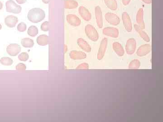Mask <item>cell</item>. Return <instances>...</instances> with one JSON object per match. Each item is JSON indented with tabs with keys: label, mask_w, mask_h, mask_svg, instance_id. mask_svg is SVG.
Here are the masks:
<instances>
[{
	"label": "cell",
	"mask_w": 163,
	"mask_h": 122,
	"mask_svg": "<svg viewBox=\"0 0 163 122\" xmlns=\"http://www.w3.org/2000/svg\"><path fill=\"white\" fill-rule=\"evenodd\" d=\"M134 28H135L136 31L139 34L140 36L143 39L144 41L147 42H149L150 41V38H149V36L144 31L143 29H142L138 24H135Z\"/></svg>",
	"instance_id": "d6986e66"
},
{
	"label": "cell",
	"mask_w": 163,
	"mask_h": 122,
	"mask_svg": "<svg viewBox=\"0 0 163 122\" xmlns=\"http://www.w3.org/2000/svg\"><path fill=\"white\" fill-rule=\"evenodd\" d=\"M104 2L108 8L112 11H116L118 7L116 0H104Z\"/></svg>",
	"instance_id": "7402d4cb"
},
{
	"label": "cell",
	"mask_w": 163,
	"mask_h": 122,
	"mask_svg": "<svg viewBox=\"0 0 163 122\" xmlns=\"http://www.w3.org/2000/svg\"><path fill=\"white\" fill-rule=\"evenodd\" d=\"M37 43L39 45L41 46L48 45L49 43L48 36L45 34L39 35L37 38Z\"/></svg>",
	"instance_id": "ffe728a7"
},
{
	"label": "cell",
	"mask_w": 163,
	"mask_h": 122,
	"mask_svg": "<svg viewBox=\"0 0 163 122\" xmlns=\"http://www.w3.org/2000/svg\"><path fill=\"white\" fill-rule=\"evenodd\" d=\"M26 66L22 63L18 64L16 66V69L17 70H26Z\"/></svg>",
	"instance_id": "f546056e"
},
{
	"label": "cell",
	"mask_w": 163,
	"mask_h": 122,
	"mask_svg": "<svg viewBox=\"0 0 163 122\" xmlns=\"http://www.w3.org/2000/svg\"><path fill=\"white\" fill-rule=\"evenodd\" d=\"M1 28H2V26H1V24H0V30L1 29Z\"/></svg>",
	"instance_id": "8d00e7d4"
},
{
	"label": "cell",
	"mask_w": 163,
	"mask_h": 122,
	"mask_svg": "<svg viewBox=\"0 0 163 122\" xmlns=\"http://www.w3.org/2000/svg\"><path fill=\"white\" fill-rule=\"evenodd\" d=\"M42 1L45 4H48L49 2V0H42Z\"/></svg>",
	"instance_id": "e575fe53"
},
{
	"label": "cell",
	"mask_w": 163,
	"mask_h": 122,
	"mask_svg": "<svg viewBox=\"0 0 163 122\" xmlns=\"http://www.w3.org/2000/svg\"><path fill=\"white\" fill-rule=\"evenodd\" d=\"M141 66V63L137 59H134L132 61L129 65V69H137L139 68Z\"/></svg>",
	"instance_id": "cb8c5ba5"
},
{
	"label": "cell",
	"mask_w": 163,
	"mask_h": 122,
	"mask_svg": "<svg viewBox=\"0 0 163 122\" xmlns=\"http://www.w3.org/2000/svg\"><path fill=\"white\" fill-rule=\"evenodd\" d=\"M144 11L142 8H140L138 11L136 17L137 23L142 29L145 28L144 21Z\"/></svg>",
	"instance_id": "9a60e30c"
},
{
	"label": "cell",
	"mask_w": 163,
	"mask_h": 122,
	"mask_svg": "<svg viewBox=\"0 0 163 122\" xmlns=\"http://www.w3.org/2000/svg\"><path fill=\"white\" fill-rule=\"evenodd\" d=\"M89 68V64L87 63H83L78 66L76 68V69H88Z\"/></svg>",
	"instance_id": "4dcf8cb0"
},
{
	"label": "cell",
	"mask_w": 163,
	"mask_h": 122,
	"mask_svg": "<svg viewBox=\"0 0 163 122\" xmlns=\"http://www.w3.org/2000/svg\"><path fill=\"white\" fill-rule=\"evenodd\" d=\"M6 11L8 12L14 14H19L21 11L22 8L21 6L15 3L12 0H9L6 3Z\"/></svg>",
	"instance_id": "3957f363"
},
{
	"label": "cell",
	"mask_w": 163,
	"mask_h": 122,
	"mask_svg": "<svg viewBox=\"0 0 163 122\" xmlns=\"http://www.w3.org/2000/svg\"><path fill=\"white\" fill-rule=\"evenodd\" d=\"M86 34L92 41L96 42L99 38V35L97 30L91 24H88L85 29Z\"/></svg>",
	"instance_id": "7a4b0ae2"
},
{
	"label": "cell",
	"mask_w": 163,
	"mask_h": 122,
	"mask_svg": "<svg viewBox=\"0 0 163 122\" xmlns=\"http://www.w3.org/2000/svg\"><path fill=\"white\" fill-rule=\"evenodd\" d=\"M18 21L17 17L14 16H7L5 19V24L10 28H13L16 26Z\"/></svg>",
	"instance_id": "5bb4252c"
},
{
	"label": "cell",
	"mask_w": 163,
	"mask_h": 122,
	"mask_svg": "<svg viewBox=\"0 0 163 122\" xmlns=\"http://www.w3.org/2000/svg\"><path fill=\"white\" fill-rule=\"evenodd\" d=\"M29 58L28 54L26 53H22L18 56V59L21 61L26 62Z\"/></svg>",
	"instance_id": "4316f807"
},
{
	"label": "cell",
	"mask_w": 163,
	"mask_h": 122,
	"mask_svg": "<svg viewBox=\"0 0 163 122\" xmlns=\"http://www.w3.org/2000/svg\"><path fill=\"white\" fill-rule=\"evenodd\" d=\"M69 56L73 59L79 60L85 59L87 55L84 52L74 50L70 52Z\"/></svg>",
	"instance_id": "2e32d148"
},
{
	"label": "cell",
	"mask_w": 163,
	"mask_h": 122,
	"mask_svg": "<svg viewBox=\"0 0 163 122\" xmlns=\"http://www.w3.org/2000/svg\"><path fill=\"white\" fill-rule=\"evenodd\" d=\"M102 32L105 35L114 38L118 37L119 34V30L116 28L112 27L105 28L103 29Z\"/></svg>",
	"instance_id": "8992f818"
},
{
	"label": "cell",
	"mask_w": 163,
	"mask_h": 122,
	"mask_svg": "<svg viewBox=\"0 0 163 122\" xmlns=\"http://www.w3.org/2000/svg\"><path fill=\"white\" fill-rule=\"evenodd\" d=\"M50 23L49 21H45L42 24L41 26V29L44 31H47L49 30Z\"/></svg>",
	"instance_id": "83f0119b"
},
{
	"label": "cell",
	"mask_w": 163,
	"mask_h": 122,
	"mask_svg": "<svg viewBox=\"0 0 163 122\" xmlns=\"http://www.w3.org/2000/svg\"><path fill=\"white\" fill-rule=\"evenodd\" d=\"M113 49L115 53L120 57L123 56L125 54V51L121 44L118 42H114L113 44Z\"/></svg>",
	"instance_id": "ac0fdd59"
},
{
	"label": "cell",
	"mask_w": 163,
	"mask_h": 122,
	"mask_svg": "<svg viewBox=\"0 0 163 122\" xmlns=\"http://www.w3.org/2000/svg\"><path fill=\"white\" fill-rule=\"evenodd\" d=\"M79 6L78 2L74 0H65L64 1V7L65 9H75Z\"/></svg>",
	"instance_id": "44dd1931"
},
{
	"label": "cell",
	"mask_w": 163,
	"mask_h": 122,
	"mask_svg": "<svg viewBox=\"0 0 163 122\" xmlns=\"http://www.w3.org/2000/svg\"><path fill=\"white\" fill-rule=\"evenodd\" d=\"M66 20L68 23L73 26H79L81 23L80 19L74 14H69L66 16Z\"/></svg>",
	"instance_id": "30bf717a"
},
{
	"label": "cell",
	"mask_w": 163,
	"mask_h": 122,
	"mask_svg": "<svg viewBox=\"0 0 163 122\" xmlns=\"http://www.w3.org/2000/svg\"><path fill=\"white\" fill-rule=\"evenodd\" d=\"M151 50V47L149 44H145L142 45L138 49L137 54L139 57L144 56L148 54Z\"/></svg>",
	"instance_id": "4fadbf2b"
},
{
	"label": "cell",
	"mask_w": 163,
	"mask_h": 122,
	"mask_svg": "<svg viewBox=\"0 0 163 122\" xmlns=\"http://www.w3.org/2000/svg\"><path fill=\"white\" fill-rule=\"evenodd\" d=\"M131 1V0H122V1L123 5L127 6L129 4Z\"/></svg>",
	"instance_id": "1f68e13d"
},
{
	"label": "cell",
	"mask_w": 163,
	"mask_h": 122,
	"mask_svg": "<svg viewBox=\"0 0 163 122\" xmlns=\"http://www.w3.org/2000/svg\"><path fill=\"white\" fill-rule=\"evenodd\" d=\"M95 13L97 26L99 28H102L103 26V18L102 11L99 6H97L95 7Z\"/></svg>",
	"instance_id": "8fae6325"
},
{
	"label": "cell",
	"mask_w": 163,
	"mask_h": 122,
	"mask_svg": "<svg viewBox=\"0 0 163 122\" xmlns=\"http://www.w3.org/2000/svg\"><path fill=\"white\" fill-rule=\"evenodd\" d=\"M45 16L44 11L39 8L31 9L28 12L27 15L28 19L34 23H38L44 19Z\"/></svg>",
	"instance_id": "6da1fadb"
},
{
	"label": "cell",
	"mask_w": 163,
	"mask_h": 122,
	"mask_svg": "<svg viewBox=\"0 0 163 122\" xmlns=\"http://www.w3.org/2000/svg\"><path fill=\"white\" fill-rule=\"evenodd\" d=\"M137 48V42L134 39L131 38L127 41L126 45V51L127 54L132 55L134 53Z\"/></svg>",
	"instance_id": "5b68a950"
},
{
	"label": "cell",
	"mask_w": 163,
	"mask_h": 122,
	"mask_svg": "<svg viewBox=\"0 0 163 122\" xmlns=\"http://www.w3.org/2000/svg\"><path fill=\"white\" fill-rule=\"evenodd\" d=\"M26 25L24 22H21L17 26V30L20 32H24L26 29Z\"/></svg>",
	"instance_id": "f1b7e54d"
},
{
	"label": "cell",
	"mask_w": 163,
	"mask_h": 122,
	"mask_svg": "<svg viewBox=\"0 0 163 122\" xmlns=\"http://www.w3.org/2000/svg\"><path fill=\"white\" fill-rule=\"evenodd\" d=\"M79 12L81 16L84 20L87 21H90L92 19V15L88 9H87L84 6H80L79 8Z\"/></svg>",
	"instance_id": "7c38bea8"
},
{
	"label": "cell",
	"mask_w": 163,
	"mask_h": 122,
	"mask_svg": "<svg viewBox=\"0 0 163 122\" xmlns=\"http://www.w3.org/2000/svg\"><path fill=\"white\" fill-rule=\"evenodd\" d=\"M142 1H143L144 3L146 4H150L152 2V0H142Z\"/></svg>",
	"instance_id": "836d02e7"
},
{
	"label": "cell",
	"mask_w": 163,
	"mask_h": 122,
	"mask_svg": "<svg viewBox=\"0 0 163 122\" xmlns=\"http://www.w3.org/2000/svg\"><path fill=\"white\" fill-rule=\"evenodd\" d=\"M77 44L85 52L89 53L91 51L92 49L90 45L83 39L79 38L77 40Z\"/></svg>",
	"instance_id": "e0dca14e"
},
{
	"label": "cell",
	"mask_w": 163,
	"mask_h": 122,
	"mask_svg": "<svg viewBox=\"0 0 163 122\" xmlns=\"http://www.w3.org/2000/svg\"><path fill=\"white\" fill-rule=\"evenodd\" d=\"M107 39L106 38L103 39L101 43L99 49L98 50V54H97V59L101 60L103 59L105 54L106 50L107 48Z\"/></svg>",
	"instance_id": "9c48e42d"
},
{
	"label": "cell",
	"mask_w": 163,
	"mask_h": 122,
	"mask_svg": "<svg viewBox=\"0 0 163 122\" xmlns=\"http://www.w3.org/2000/svg\"><path fill=\"white\" fill-rule=\"evenodd\" d=\"M21 47L20 45L16 44H11L7 46L6 51L8 54L11 56H16L20 53Z\"/></svg>",
	"instance_id": "ba28073f"
},
{
	"label": "cell",
	"mask_w": 163,
	"mask_h": 122,
	"mask_svg": "<svg viewBox=\"0 0 163 122\" xmlns=\"http://www.w3.org/2000/svg\"><path fill=\"white\" fill-rule=\"evenodd\" d=\"M122 20L127 31L131 32L132 29V21L130 16L127 12H125L122 15Z\"/></svg>",
	"instance_id": "52a82bcc"
},
{
	"label": "cell",
	"mask_w": 163,
	"mask_h": 122,
	"mask_svg": "<svg viewBox=\"0 0 163 122\" xmlns=\"http://www.w3.org/2000/svg\"><path fill=\"white\" fill-rule=\"evenodd\" d=\"M16 1L18 4H24L26 2L27 0H16Z\"/></svg>",
	"instance_id": "d6a6232c"
},
{
	"label": "cell",
	"mask_w": 163,
	"mask_h": 122,
	"mask_svg": "<svg viewBox=\"0 0 163 122\" xmlns=\"http://www.w3.org/2000/svg\"><path fill=\"white\" fill-rule=\"evenodd\" d=\"M21 44L25 48H32L34 45V42L29 38H24L21 41Z\"/></svg>",
	"instance_id": "603a6c76"
},
{
	"label": "cell",
	"mask_w": 163,
	"mask_h": 122,
	"mask_svg": "<svg viewBox=\"0 0 163 122\" xmlns=\"http://www.w3.org/2000/svg\"><path fill=\"white\" fill-rule=\"evenodd\" d=\"M3 7V4L1 1H0V10H1Z\"/></svg>",
	"instance_id": "d590c367"
},
{
	"label": "cell",
	"mask_w": 163,
	"mask_h": 122,
	"mask_svg": "<svg viewBox=\"0 0 163 122\" xmlns=\"http://www.w3.org/2000/svg\"><path fill=\"white\" fill-rule=\"evenodd\" d=\"M105 18L107 22L113 26H117L120 23V19L118 16L114 13L108 12L105 15Z\"/></svg>",
	"instance_id": "277c9868"
},
{
	"label": "cell",
	"mask_w": 163,
	"mask_h": 122,
	"mask_svg": "<svg viewBox=\"0 0 163 122\" xmlns=\"http://www.w3.org/2000/svg\"><path fill=\"white\" fill-rule=\"evenodd\" d=\"M0 62L4 66H11L13 63L12 59L9 57H3L0 60Z\"/></svg>",
	"instance_id": "484cf974"
},
{
	"label": "cell",
	"mask_w": 163,
	"mask_h": 122,
	"mask_svg": "<svg viewBox=\"0 0 163 122\" xmlns=\"http://www.w3.org/2000/svg\"><path fill=\"white\" fill-rule=\"evenodd\" d=\"M38 34V29L35 26H31L28 30V34L31 37H34Z\"/></svg>",
	"instance_id": "d4e9b609"
}]
</instances>
